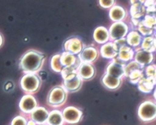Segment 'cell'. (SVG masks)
<instances>
[{"label":"cell","instance_id":"cell-12","mask_svg":"<svg viewBox=\"0 0 156 125\" xmlns=\"http://www.w3.org/2000/svg\"><path fill=\"white\" fill-rule=\"evenodd\" d=\"M98 56V52L96 49L92 47H88L83 50L79 55L80 59L85 63L94 60Z\"/></svg>","mask_w":156,"mask_h":125},{"label":"cell","instance_id":"cell-36","mask_svg":"<svg viewBox=\"0 0 156 125\" xmlns=\"http://www.w3.org/2000/svg\"><path fill=\"white\" fill-rule=\"evenodd\" d=\"M131 2L132 4H135V3H137L139 2H138V0H131Z\"/></svg>","mask_w":156,"mask_h":125},{"label":"cell","instance_id":"cell-31","mask_svg":"<svg viewBox=\"0 0 156 125\" xmlns=\"http://www.w3.org/2000/svg\"><path fill=\"white\" fill-rule=\"evenodd\" d=\"M12 125H27V123L26 120L21 116H17L15 117L13 120L12 121Z\"/></svg>","mask_w":156,"mask_h":125},{"label":"cell","instance_id":"cell-21","mask_svg":"<svg viewBox=\"0 0 156 125\" xmlns=\"http://www.w3.org/2000/svg\"><path fill=\"white\" fill-rule=\"evenodd\" d=\"M119 55L118 58L122 62H126L132 59L133 57V51L132 49L129 48L127 46H124L119 48L118 50Z\"/></svg>","mask_w":156,"mask_h":125},{"label":"cell","instance_id":"cell-17","mask_svg":"<svg viewBox=\"0 0 156 125\" xmlns=\"http://www.w3.org/2000/svg\"><path fill=\"white\" fill-rule=\"evenodd\" d=\"M107 74L112 76L119 78L121 77L124 73V68L121 65L113 62L110 64L107 69Z\"/></svg>","mask_w":156,"mask_h":125},{"label":"cell","instance_id":"cell-25","mask_svg":"<svg viewBox=\"0 0 156 125\" xmlns=\"http://www.w3.org/2000/svg\"><path fill=\"white\" fill-rule=\"evenodd\" d=\"M127 43L130 46H137L140 43L141 36L136 31H132L129 34L127 37Z\"/></svg>","mask_w":156,"mask_h":125},{"label":"cell","instance_id":"cell-9","mask_svg":"<svg viewBox=\"0 0 156 125\" xmlns=\"http://www.w3.org/2000/svg\"><path fill=\"white\" fill-rule=\"evenodd\" d=\"M65 49L68 52L77 54L82 51V41L77 38H72L68 40L65 43Z\"/></svg>","mask_w":156,"mask_h":125},{"label":"cell","instance_id":"cell-18","mask_svg":"<svg viewBox=\"0 0 156 125\" xmlns=\"http://www.w3.org/2000/svg\"><path fill=\"white\" fill-rule=\"evenodd\" d=\"M102 83L108 88L115 89L119 85L120 80L119 78L112 76L109 74H105L102 79Z\"/></svg>","mask_w":156,"mask_h":125},{"label":"cell","instance_id":"cell-28","mask_svg":"<svg viewBox=\"0 0 156 125\" xmlns=\"http://www.w3.org/2000/svg\"><path fill=\"white\" fill-rule=\"evenodd\" d=\"M130 78V82L133 84L138 82L142 78V71L141 70H136L132 71L128 76Z\"/></svg>","mask_w":156,"mask_h":125},{"label":"cell","instance_id":"cell-4","mask_svg":"<svg viewBox=\"0 0 156 125\" xmlns=\"http://www.w3.org/2000/svg\"><path fill=\"white\" fill-rule=\"evenodd\" d=\"M63 78L65 79L64 85L68 91H76L79 90L81 86V78L74 71L66 74L65 77H63Z\"/></svg>","mask_w":156,"mask_h":125},{"label":"cell","instance_id":"cell-20","mask_svg":"<svg viewBox=\"0 0 156 125\" xmlns=\"http://www.w3.org/2000/svg\"><path fill=\"white\" fill-rule=\"evenodd\" d=\"M94 40L100 43L105 42L108 38V32L105 27H99L94 32Z\"/></svg>","mask_w":156,"mask_h":125},{"label":"cell","instance_id":"cell-6","mask_svg":"<svg viewBox=\"0 0 156 125\" xmlns=\"http://www.w3.org/2000/svg\"><path fill=\"white\" fill-rule=\"evenodd\" d=\"M127 32V26L121 21L112 25L110 29V34L111 37L115 40H118L124 37Z\"/></svg>","mask_w":156,"mask_h":125},{"label":"cell","instance_id":"cell-15","mask_svg":"<svg viewBox=\"0 0 156 125\" xmlns=\"http://www.w3.org/2000/svg\"><path fill=\"white\" fill-rule=\"evenodd\" d=\"M155 78H141L138 82V88L143 92L149 93L153 89L155 85Z\"/></svg>","mask_w":156,"mask_h":125},{"label":"cell","instance_id":"cell-26","mask_svg":"<svg viewBox=\"0 0 156 125\" xmlns=\"http://www.w3.org/2000/svg\"><path fill=\"white\" fill-rule=\"evenodd\" d=\"M51 66L54 71L57 72L62 71L64 68V66L60 62V55L57 54L52 57L51 59Z\"/></svg>","mask_w":156,"mask_h":125},{"label":"cell","instance_id":"cell-38","mask_svg":"<svg viewBox=\"0 0 156 125\" xmlns=\"http://www.w3.org/2000/svg\"><path fill=\"white\" fill-rule=\"evenodd\" d=\"M41 125H44V124H41Z\"/></svg>","mask_w":156,"mask_h":125},{"label":"cell","instance_id":"cell-33","mask_svg":"<svg viewBox=\"0 0 156 125\" xmlns=\"http://www.w3.org/2000/svg\"><path fill=\"white\" fill-rule=\"evenodd\" d=\"M99 3L102 7L108 8L113 4L114 0H99Z\"/></svg>","mask_w":156,"mask_h":125},{"label":"cell","instance_id":"cell-29","mask_svg":"<svg viewBox=\"0 0 156 125\" xmlns=\"http://www.w3.org/2000/svg\"><path fill=\"white\" fill-rule=\"evenodd\" d=\"M142 22L147 27L152 29V27L155 25V18L152 15H147L145 17V20Z\"/></svg>","mask_w":156,"mask_h":125},{"label":"cell","instance_id":"cell-5","mask_svg":"<svg viewBox=\"0 0 156 125\" xmlns=\"http://www.w3.org/2000/svg\"><path fill=\"white\" fill-rule=\"evenodd\" d=\"M65 99L66 92L60 87L53 88L49 95V102L54 105L61 104L64 102Z\"/></svg>","mask_w":156,"mask_h":125},{"label":"cell","instance_id":"cell-27","mask_svg":"<svg viewBox=\"0 0 156 125\" xmlns=\"http://www.w3.org/2000/svg\"><path fill=\"white\" fill-rule=\"evenodd\" d=\"M142 68V65L139 64L136 62H132L130 63H129L124 70V73L126 74V76H129V74L136 70H141Z\"/></svg>","mask_w":156,"mask_h":125},{"label":"cell","instance_id":"cell-24","mask_svg":"<svg viewBox=\"0 0 156 125\" xmlns=\"http://www.w3.org/2000/svg\"><path fill=\"white\" fill-rule=\"evenodd\" d=\"M142 48L147 52H152L155 48V39L152 37H147L145 38L142 41Z\"/></svg>","mask_w":156,"mask_h":125},{"label":"cell","instance_id":"cell-13","mask_svg":"<svg viewBox=\"0 0 156 125\" xmlns=\"http://www.w3.org/2000/svg\"><path fill=\"white\" fill-rule=\"evenodd\" d=\"M94 74V69L93 66L88 63H84L82 64L79 69V76L80 78L88 79L91 78Z\"/></svg>","mask_w":156,"mask_h":125},{"label":"cell","instance_id":"cell-2","mask_svg":"<svg viewBox=\"0 0 156 125\" xmlns=\"http://www.w3.org/2000/svg\"><path fill=\"white\" fill-rule=\"evenodd\" d=\"M40 85V80L37 76L29 73L24 75L21 80L22 88L27 92H34L38 90Z\"/></svg>","mask_w":156,"mask_h":125},{"label":"cell","instance_id":"cell-11","mask_svg":"<svg viewBox=\"0 0 156 125\" xmlns=\"http://www.w3.org/2000/svg\"><path fill=\"white\" fill-rule=\"evenodd\" d=\"M48 111L43 107L35 109L32 112V118L37 123L42 124L44 123L48 117Z\"/></svg>","mask_w":156,"mask_h":125},{"label":"cell","instance_id":"cell-1","mask_svg":"<svg viewBox=\"0 0 156 125\" xmlns=\"http://www.w3.org/2000/svg\"><path fill=\"white\" fill-rule=\"evenodd\" d=\"M43 55L35 51H29L24 54L20 62L21 68L26 73H32L38 70L42 65Z\"/></svg>","mask_w":156,"mask_h":125},{"label":"cell","instance_id":"cell-34","mask_svg":"<svg viewBox=\"0 0 156 125\" xmlns=\"http://www.w3.org/2000/svg\"><path fill=\"white\" fill-rule=\"evenodd\" d=\"M2 43H3V37L2 35L0 34V47L2 46Z\"/></svg>","mask_w":156,"mask_h":125},{"label":"cell","instance_id":"cell-3","mask_svg":"<svg viewBox=\"0 0 156 125\" xmlns=\"http://www.w3.org/2000/svg\"><path fill=\"white\" fill-rule=\"evenodd\" d=\"M155 105L151 102H144L139 107L138 115L143 121H151L155 118Z\"/></svg>","mask_w":156,"mask_h":125},{"label":"cell","instance_id":"cell-30","mask_svg":"<svg viewBox=\"0 0 156 125\" xmlns=\"http://www.w3.org/2000/svg\"><path fill=\"white\" fill-rule=\"evenodd\" d=\"M138 29L141 32V33L144 35H149L152 33V29L147 27L146 26L143 22L140 23L138 24Z\"/></svg>","mask_w":156,"mask_h":125},{"label":"cell","instance_id":"cell-10","mask_svg":"<svg viewBox=\"0 0 156 125\" xmlns=\"http://www.w3.org/2000/svg\"><path fill=\"white\" fill-rule=\"evenodd\" d=\"M60 62L63 66L76 69L78 67L79 62L76 60L75 56L70 52H64L60 55Z\"/></svg>","mask_w":156,"mask_h":125},{"label":"cell","instance_id":"cell-37","mask_svg":"<svg viewBox=\"0 0 156 125\" xmlns=\"http://www.w3.org/2000/svg\"><path fill=\"white\" fill-rule=\"evenodd\" d=\"M139 1H140V3H144L146 0H139Z\"/></svg>","mask_w":156,"mask_h":125},{"label":"cell","instance_id":"cell-16","mask_svg":"<svg viewBox=\"0 0 156 125\" xmlns=\"http://www.w3.org/2000/svg\"><path fill=\"white\" fill-rule=\"evenodd\" d=\"M118 50L114 43H108L101 48L102 55L106 58H113L118 54Z\"/></svg>","mask_w":156,"mask_h":125},{"label":"cell","instance_id":"cell-14","mask_svg":"<svg viewBox=\"0 0 156 125\" xmlns=\"http://www.w3.org/2000/svg\"><path fill=\"white\" fill-rule=\"evenodd\" d=\"M153 59L152 54L144 50H141L137 52L135 55V60L141 65L149 64Z\"/></svg>","mask_w":156,"mask_h":125},{"label":"cell","instance_id":"cell-19","mask_svg":"<svg viewBox=\"0 0 156 125\" xmlns=\"http://www.w3.org/2000/svg\"><path fill=\"white\" fill-rule=\"evenodd\" d=\"M47 120L50 125H62L63 121V118L59 111L54 110L48 115Z\"/></svg>","mask_w":156,"mask_h":125},{"label":"cell","instance_id":"cell-23","mask_svg":"<svg viewBox=\"0 0 156 125\" xmlns=\"http://www.w3.org/2000/svg\"><path fill=\"white\" fill-rule=\"evenodd\" d=\"M144 13L145 9L140 2L133 4L130 9V13L133 18L138 19L143 16Z\"/></svg>","mask_w":156,"mask_h":125},{"label":"cell","instance_id":"cell-8","mask_svg":"<svg viewBox=\"0 0 156 125\" xmlns=\"http://www.w3.org/2000/svg\"><path fill=\"white\" fill-rule=\"evenodd\" d=\"M36 105L37 102L35 98L30 95L24 96L21 98L19 104L20 109L26 113L32 112L35 109Z\"/></svg>","mask_w":156,"mask_h":125},{"label":"cell","instance_id":"cell-7","mask_svg":"<svg viewBox=\"0 0 156 125\" xmlns=\"http://www.w3.org/2000/svg\"><path fill=\"white\" fill-rule=\"evenodd\" d=\"M82 116V112L73 107L66 108L63 112V118L68 123H76L79 121Z\"/></svg>","mask_w":156,"mask_h":125},{"label":"cell","instance_id":"cell-35","mask_svg":"<svg viewBox=\"0 0 156 125\" xmlns=\"http://www.w3.org/2000/svg\"><path fill=\"white\" fill-rule=\"evenodd\" d=\"M27 125H35V123L34 121H29L27 123Z\"/></svg>","mask_w":156,"mask_h":125},{"label":"cell","instance_id":"cell-22","mask_svg":"<svg viewBox=\"0 0 156 125\" xmlns=\"http://www.w3.org/2000/svg\"><path fill=\"white\" fill-rule=\"evenodd\" d=\"M125 16L124 10L119 7L115 6L113 7L110 12V16L111 19L115 21H119L124 18Z\"/></svg>","mask_w":156,"mask_h":125},{"label":"cell","instance_id":"cell-32","mask_svg":"<svg viewBox=\"0 0 156 125\" xmlns=\"http://www.w3.org/2000/svg\"><path fill=\"white\" fill-rule=\"evenodd\" d=\"M146 73L147 77L155 78V66L154 65H149L146 70Z\"/></svg>","mask_w":156,"mask_h":125}]
</instances>
